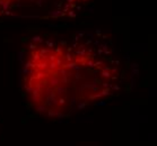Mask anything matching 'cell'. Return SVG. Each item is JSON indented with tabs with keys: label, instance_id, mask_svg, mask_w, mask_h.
<instances>
[{
	"label": "cell",
	"instance_id": "1",
	"mask_svg": "<svg viewBox=\"0 0 157 146\" xmlns=\"http://www.w3.org/2000/svg\"><path fill=\"white\" fill-rule=\"evenodd\" d=\"M121 63L106 39L92 34L34 36L27 44L21 84L39 115L62 119L121 90Z\"/></svg>",
	"mask_w": 157,
	"mask_h": 146
},
{
	"label": "cell",
	"instance_id": "2",
	"mask_svg": "<svg viewBox=\"0 0 157 146\" xmlns=\"http://www.w3.org/2000/svg\"><path fill=\"white\" fill-rule=\"evenodd\" d=\"M96 0H0V23L61 22L76 18Z\"/></svg>",
	"mask_w": 157,
	"mask_h": 146
}]
</instances>
